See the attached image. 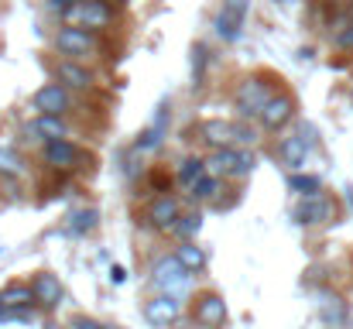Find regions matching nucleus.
I'll list each match as a JSON object with an SVG mask.
<instances>
[{
  "label": "nucleus",
  "instance_id": "1",
  "mask_svg": "<svg viewBox=\"0 0 353 329\" xmlns=\"http://www.w3.org/2000/svg\"><path fill=\"white\" fill-rule=\"evenodd\" d=\"M107 34H97L90 28H76V24H59L52 31V52L62 59H76V62H100L107 59Z\"/></svg>",
  "mask_w": 353,
  "mask_h": 329
},
{
  "label": "nucleus",
  "instance_id": "2",
  "mask_svg": "<svg viewBox=\"0 0 353 329\" xmlns=\"http://www.w3.org/2000/svg\"><path fill=\"white\" fill-rule=\"evenodd\" d=\"M281 79H274L271 72H247L234 83V93H230V103L236 110V120H254L261 117L264 103L278 93Z\"/></svg>",
  "mask_w": 353,
  "mask_h": 329
},
{
  "label": "nucleus",
  "instance_id": "3",
  "mask_svg": "<svg viewBox=\"0 0 353 329\" xmlns=\"http://www.w3.org/2000/svg\"><path fill=\"white\" fill-rule=\"evenodd\" d=\"M38 161H41L48 172H55V175H79V172H86V168L93 165V154H90L79 141L59 137V141H45V144H41Z\"/></svg>",
  "mask_w": 353,
  "mask_h": 329
},
{
  "label": "nucleus",
  "instance_id": "4",
  "mask_svg": "<svg viewBox=\"0 0 353 329\" xmlns=\"http://www.w3.org/2000/svg\"><path fill=\"white\" fill-rule=\"evenodd\" d=\"M206 168H210V175H220L234 186H243L257 168V154H254V148H234V144L216 148V151H206Z\"/></svg>",
  "mask_w": 353,
  "mask_h": 329
},
{
  "label": "nucleus",
  "instance_id": "5",
  "mask_svg": "<svg viewBox=\"0 0 353 329\" xmlns=\"http://www.w3.org/2000/svg\"><path fill=\"white\" fill-rule=\"evenodd\" d=\"M62 24H76V28H90L97 34H114L120 28V7L110 0H79L65 10Z\"/></svg>",
  "mask_w": 353,
  "mask_h": 329
},
{
  "label": "nucleus",
  "instance_id": "6",
  "mask_svg": "<svg viewBox=\"0 0 353 329\" xmlns=\"http://www.w3.org/2000/svg\"><path fill=\"white\" fill-rule=\"evenodd\" d=\"M148 285H151V292L179 295V299H185V302H189L192 275L179 264V257H175L172 250H165V254H158V257H154V264H151V271H148Z\"/></svg>",
  "mask_w": 353,
  "mask_h": 329
},
{
  "label": "nucleus",
  "instance_id": "7",
  "mask_svg": "<svg viewBox=\"0 0 353 329\" xmlns=\"http://www.w3.org/2000/svg\"><path fill=\"white\" fill-rule=\"evenodd\" d=\"M83 107H86V97L72 93L69 86H62V83H55V79L41 83V86L31 93V110H34V113L76 117V113H83Z\"/></svg>",
  "mask_w": 353,
  "mask_h": 329
},
{
  "label": "nucleus",
  "instance_id": "8",
  "mask_svg": "<svg viewBox=\"0 0 353 329\" xmlns=\"http://www.w3.org/2000/svg\"><path fill=\"white\" fill-rule=\"evenodd\" d=\"M48 72H52L55 83L69 86V90L79 93V97H93V93L100 90V72H97L90 62H76V59L55 55V59L48 62Z\"/></svg>",
  "mask_w": 353,
  "mask_h": 329
},
{
  "label": "nucleus",
  "instance_id": "9",
  "mask_svg": "<svg viewBox=\"0 0 353 329\" xmlns=\"http://www.w3.org/2000/svg\"><path fill=\"white\" fill-rule=\"evenodd\" d=\"M141 312H144V323L151 329H175V326H182V319L189 316V306H185V299H179V295L151 292Z\"/></svg>",
  "mask_w": 353,
  "mask_h": 329
},
{
  "label": "nucleus",
  "instance_id": "10",
  "mask_svg": "<svg viewBox=\"0 0 353 329\" xmlns=\"http://www.w3.org/2000/svg\"><path fill=\"white\" fill-rule=\"evenodd\" d=\"M295 117H299V100H295V93H292L288 86H278V93L264 103L257 123H261L264 134H285V130L295 123Z\"/></svg>",
  "mask_w": 353,
  "mask_h": 329
},
{
  "label": "nucleus",
  "instance_id": "11",
  "mask_svg": "<svg viewBox=\"0 0 353 329\" xmlns=\"http://www.w3.org/2000/svg\"><path fill=\"white\" fill-rule=\"evenodd\" d=\"M189 319L199 329H227V299L220 292H199L189 299Z\"/></svg>",
  "mask_w": 353,
  "mask_h": 329
},
{
  "label": "nucleus",
  "instance_id": "12",
  "mask_svg": "<svg viewBox=\"0 0 353 329\" xmlns=\"http://www.w3.org/2000/svg\"><path fill=\"white\" fill-rule=\"evenodd\" d=\"M247 14H250V0H223L216 17H213V34L223 41V45H234L243 38V28H247Z\"/></svg>",
  "mask_w": 353,
  "mask_h": 329
},
{
  "label": "nucleus",
  "instance_id": "13",
  "mask_svg": "<svg viewBox=\"0 0 353 329\" xmlns=\"http://www.w3.org/2000/svg\"><path fill=\"white\" fill-rule=\"evenodd\" d=\"M182 213H185V206H182V199H179L175 192L148 196V206H144V226L154 230V233H168Z\"/></svg>",
  "mask_w": 353,
  "mask_h": 329
},
{
  "label": "nucleus",
  "instance_id": "14",
  "mask_svg": "<svg viewBox=\"0 0 353 329\" xmlns=\"http://www.w3.org/2000/svg\"><path fill=\"white\" fill-rule=\"evenodd\" d=\"M340 213V206H336V199L330 196V192H319V196H305V199H299L295 206H292V219L299 223V226H326V223H333Z\"/></svg>",
  "mask_w": 353,
  "mask_h": 329
},
{
  "label": "nucleus",
  "instance_id": "15",
  "mask_svg": "<svg viewBox=\"0 0 353 329\" xmlns=\"http://www.w3.org/2000/svg\"><path fill=\"white\" fill-rule=\"evenodd\" d=\"M168 123H172V103L161 100V103H158V113H154V120H151L148 127H141V134L134 137L130 148H134L141 158L161 151V144H165V137H168Z\"/></svg>",
  "mask_w": 353,
  "mask_h": 329
},
{
  "label": "nucleus",
  "instance_id": "16",
  "mask_svg": "<svg viewBox=\"0 0 353 329\" xmlns=\"http://www.w3.org/2000/svg\"><path fill=\"white\" fill-rule=\"evenodd\" d=\"M24 134L38 144L45 141H59V137H72L76 134V123L72 117H55V113H34L28 123H24Z\"/></svg>",
  "mask_w": 353,
  "mask_h": 329
},
{
  "label": "nucleus",
  "instance_id": "17",
  "mask_svg": "<svg viewBox=\"0 0 353 329\" xmlns=\"http://www.w3.org/2000/svg\"><path fill=\"white\" fill-rule=\"evenodd\" d=\"M31 292H34L38 312H59V306L65 302V288H62L59 275H52V271L31 275Z\"/></svg>",
  "mask_w": 353,
  "mask_h": 329
},
{
  "label": "nucleus",
  "instance_id": "18",
  "mask_svg": "<svg viewBox=\"0 0 353 329\" xmlns=\"http://www.w3.org/2000/svg\"><path fill=\"white\" fill-rule=\"evenodd\" d=\"M309 151H312V144L305 141V134H285V137H278V144H274V158L288 168V172H305V161H309Z\"/></svg>",
  "mask_w": 353,
  "mask_h": 329
},
{
  "label": "nucleus",
  "instance_id": "19",
  "mask_svg": "<svg viewBox=\"0 0 353 329\" xmlns=\"http://www.w3.org/2000/svg\"><path fill=\"white\" fill-rule=\"evenodd\" d=\"M196 141L206 148V151H216V148H230L234 144V120H223V117H206L196 123Z\"/></svg>",
  "mask_w": 353,
  "mask_h": 329
},
{
  "label": "nucleus",
  "instance_id": "20",
  "mask_svg": "<svg viewBox=\"0 0 353 329\" xmlns=\"http://www.w3.org/2000/svg\"><path fill=\"white\" fill-rule=\"evenodd\" d=\"M316 312H319L326 329H347V323H350V302L343 295H336V292H319Z\"/></svg>",
  "mask_w": 353,
  "mask_h": 329
},
{
  "label": "nucleus",
  "instance_id": "21",
  "mask_svg": "<svg viewBox=\"0 0 353 329\" xmlns=\"http://www.w3.org/2000/svg\"><path fill=\"white\" fill-rule=\"evenodd\" d=\"M227 179H220V175H203L196 186H192V192H189V199L196 203V206H223V192H227Z\"/></svg>",
  "mask_w": 353,
  "mask_h": 329
},
{
  "label": "nucleus",
  "instance_id": "22",
  "mask_svg": "<svg viewBox=\"0 0 353 329\" xmlns=\"http://www.w3.org/2000/svg\"><path fill=\"white\" fill-rule=\"evenodd\" d=\"M31 161L24 158V151L17 144H0V179L3 182H21L28 179Z\"/></svg>",
  "mask_w": 353,
  "mask_h": 329
},
{
  "label": "nucleus",
  "instance_id": "23",
  "mask_svg": "<svg viewBox=\"0 0 353 329\" xmlns=\"http://www.w3.org/2000/svg\"><path fill=\"white\" fill-rule=\"evenodd\" d=\"M172 254L179 257V264H182L192 278H199V275L210 268V254H206V247H199L196 240H182V243H175Z\"/></svg>",
  "mask_w": 353,
  "mask_h": 329
},
{
  "label": "nucleus",
  "instance_id": "24",
  "mask_svg": "<svg viewBox=\"0 0 353 329\" xmlns=\"http://www.w3.org/2000/svg\"><path fill=\"white\" fill-rule=\"evenodd\" d=\"M206 172H210V168H206V154H185V158L175 165V186L189 196L192 186H196Z\"/></svg>",
  "mask_w": 353,
  "mask_h": 329
},
{
  "label": "nucleus",
  "instance_id": "25",
  "mask_svg": "<svg viewBox=\"0 0 353 329\" xmlns=\"http://www.w3.org/2000/svg\"><path fill=\"white\" fill-rule=\"evenodd\" d=\"M0 302H3V309H38L31 281H7L0 288Z\"/></svg>",
  "mask_w": 353,
  "mask_h": 329
},
{
  "label": "nucleus",
  "instance_id": "26",
  "mask_svg": "<svg viewBox=\"0 0 353 329\" xmlns=\"http://www.w3.org/2000/svg\"><path fill=\"white\" fill-rule=\"evenodd\" d=\"M97 226H100V210H93V206H79L65 217V233H72V237H90Z\"/></svg>",
  "mask_w": 353,
  "mask_h": 329
},
{
  "label": "nucleus",
  "instance_id": "27",
  "mask_svg": "<svg viewBox=\"0 0 353 329\" xmlns=\"http://www.w3.org/2000/svg\"><path fill=\"white\" fill-rule=\"evenodd\" d=\"M199 230H203V210H185L182 217L175 219V226H172L165 237H172L175 243H182V240H196Z\"/></svg>",
  "mask_w": 353,
  "mask_h": 329
},
{
  "label": "nucleus",
  "instance_id": "28",
  "mask_svg": "<svg viewBox=\"0 0 353 329\" xmlns=\"http://www.w3.org/2000/svg\"><path fill=\"white\" fill-rule=\"evenodd\" d=\"M288 192L299 196V199L319 196V192H323V179L312 175V172H292V175H288Z\"/></svg>",
  "mask_w": 353,
  "mask_h": 329
},
{
  "label": "nucleus",
  "instance_id": "29",
  "mask_svg": "<svg viewBox=\"0 0 353 329\" xmlns=\"http://www.w3.org/2000/svg\"><path fill=\"white\" fill-rule=\"evenodd\" d=\"M261 123L254 120H234V148H257L261 144Z\"/></svg>",
  "mask_w": 353,
  "mask_h": 329
},
{
  "label": "nucleus",
  "instance_id": "30",
  "mask_svg": "<svg viewBox=\"0 0 353 329\" xmlns=\"http://www.w3.org/2000/svg\"><path fill=\"white\" fill-rule=\"evenodd\" d=\"M210 45L206 41H196L192 48V86H203L206 83V69H210Z\"/></svg>",
  "mask_w": 353,
  "mask_h": 329
},
{
  "label": "nucleus",
  "instance_id": "31",
  "mask_svg": "<svg viewBox=\"0 0 353 329\" xmlns=\"http://www.w3.org/2000/svg\"><path fill=\"white\" fill-rule=\"evenodd\" d=\"M72 7V0H45V14L55 21V24H62L65 21V10Z\"/></svg>",
  "mask_w": 353,
  "mask_h": 329
},
{
  "label": "nucleus",
  "instance_id": "32",
  "mask_svg": "<svg viewBox=\"0 0 353 329\" xmlns=\"http://www.w3.org/2000/svg\"><path fill=\"white\" fill-rule=\"evenodd\" d=\"M69 329H117V326H107V323H100V319H93V316H72L69 319Z\"/></svg>",
  "mask_w": 353,
  "mask_h": 329
},
{
  "label": "nucleus",
  "instance_id": "33",
  "mask_svg": "<svg viewBox=\"0 0 353 329\" xmlns=\"http://www.w3.org/2000/svg\"><path fill=\"white\" fill-rule=\"evenodd\" d=\"M110 281H114V285H123V281H127V271H123L120 264H114V268H110Z\"/></svg>",
  "mask_w": 353,
  "mask_h": 329
},
{
  "label": "nucleus",
  "instance_id": "34",
  "mask_svg": "<svg viewBox=\"0 0 353 329\" xmlns=\"http://www.w3.org/2000/svg\"><path fill=\"white\" fill-rule=\"evenodd\" d=\"M41 329H69V326H62V323H55V319H45V323H41Z\"/></svg>",
  "mask_w": 353,
  "mask_h": 329
},
{
  "label": "nucleus",
  "instance_id": "35",
  "mask_svg": "<svg viewBox=\"0 0 353 329\" xmlns=\"http://www.w3.org/2000/svg\"><path fill=\"white\" fill-rule=\"evenodd\" d=\"M110 3H114V7H123V3H127V0H110Z\"/></svg>",
  "mask_w": 353,
  "mask_h": 329
},
{
  "label": "nucleus",
  "instance_id": "36",
  "mask_svg": "<svg viewBox=\"0 0 353 329\" xmlns=\"http://www.w3.org/2000/svg\"><path fill=\"white\" fill-rule=\"evenodd\" d=\"M175 329H199V326H196V323H189V326H175Z\"/></svg>",
  "mask_w": 353,
  "mask_h": 329
},
{
  "label": "nucleus",
  "instance_id": "37",
  "mask_svg": "<svg viewBox=\"0 0 353 329\" xmlns=\"http://www.w3.org/2000/svg\"><path fill=\"white\" fill-rule=\"evenodd\" d=\"M3 312H7V309H3V302H0V323H3Z\"/></svg>",
  "mask_w": 353,
  "mask_h": 329
},
{
  "label": "nucleus",
  "instance_id": "38",
  "mask_svg": "<svg viewBox=\"0 0 353 329\" xmlns=\"http://www.w3.org/2000/svg\"><path fill=\"white\" fill-rule=\"evenodd\" d=\"M350 100H353V83H350Z\"/></svg>",
  "mask_w": 353,
  "mask_h": 329
},
{
  "label": "nucleus",
  "instance_id": "39",
  "mask_svg": "<svg viewBox=\"0 0 353 329\" xmlns=\"http://www.w3.org/2000/svg\"><path fill=\"white\" fill-rule=\"evenodd\" d=\"M72 3H79V0H72Z\"/></svg>",
  "mask_w": 353,
  "mask_h": 329
}]
</instances>
